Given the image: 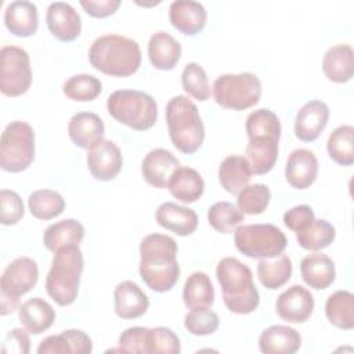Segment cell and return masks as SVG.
<instances>
[{"instance_id": "6da1fadb", "label": "cell", "mask_w": 354, "mask_h": 354, "mask_svg": "<svg viewBox=\"0 0 354 354\" xmlns=\"http://www.w3.org/2000/svg\"><path fill=\"white\" fill-rule=\"evenodd\" d=\"M177 243L163 234H149L140 243V275L145 285L159 293L170 290L180 278Z\"/></svg>"}, {"instance_id": "7a4b0ae2", "label": "cell", "mask_w": 354, "mask_h": 354, "mask_svg": "<svg viewBox=\"0 0 354 354\" xmlns=\"http://www.w3.org/2000/svg\"><path fill=\"white\" fill-rule=\"evenodd\" d=\"M91 66L108 76L126 77L136 73L141 65V50L134 39L120 35L97 37L90 50Z\"/></svg>"}, {"instance_id": "3957f363", "label": "cell", "mask_w": 354, "mask_h": 354, "mask_svg": "<svg viewBox=\"0 0 354 354\" xmlns=\"http://www.w3.org/2000/svg\"><path fill=\"white\" fill-rule=\"evenodd\" d=\"M216 277L223 290L225 307L234 314H250L260 303V295L253 283L252 270L235 257L218 261Z\"/></svg>"}, {"instance_id": "277c9868", "label": "cell", "mask_w": 354, "mask_h": 354, "mask_svg": "<svg viewBox=\"0 0 354 354\" xmlns=\"http://www.w3.org/2000/svg\"><path fill=\"white\" fill-rule=\"evenodd\" d=\"M83 267V253L79 245L65 246L54 252L46 278V290L58 306H69L76 300Z\"/></svg>"}, {"instance_id": "5b68a950", "label": "cell", "mask_w": 354, "mask_h": 354, "mask_svg": "<svg viewBox=\"0 0 354 354\" xmlns=\"http://www.w3.org/2000/svg\"><path fill=\"white\" fill-rule=\"evenodd\" d=\"M166 122L173 145L183 153L196 152L205 140V126L196 105L185 95H176L166 105Z\"/></svg>"}, {"instance_id": "8992f818", "label": "cell", "mask_w": 354, "mask_h": 354, "mask_svg": "<svg viewBox=\"0 0 354 354\" xmlns=\"http://www.w3.org/2000/svg\"><path fill=\"white\" fill-rule=\"evenodd\" d=\"M108 113L122 124L138 131L151 129L158 119L156 101L140 90H116L106 100Z\"/></svg>"}, {"instance_id": "52a82bcc", "label": "cell", "mask_w": 354, "mask_h": 354, "mask_svg": "<svg viewBox=\"0 0 354 354\" xmlns=\"http://www.w3.org/2000/svg\"><path fill=\"white\" fill-rule=\"evenodd\" d=\"M35 159V131L22 120L6 126L0 138V166L10 173L26 170Z\"/></svg>"}, {"instance_id": "ba28073f", "label": "cell", "mask_w": 354, "mask_h": 354, "mask_svg": "<svg viewBox=\"0 0 354 354\" xmlns=\"http://www.w3.org/2000/svg\"><path fill=\"white\" fill-rule=\"evenodd\" d=\"M214 101L225 109L243 111L256 105L261 97V82L250 72L225 73L213 83Z\"/></svg>"}, {"instance_id": "9c48e42d", "label": "cell", "mask_w": 354, "mask_h": 354, "mask_svg": "<svg viewBox=\"0 0 354 354\" xmlns=\"http://www.w3.org/2000/svg\"><path fill=\"white\" fill-rule=\"evenodd\" d=\"M236 249L250 259H267L282 253L288 245L285 234L274 224L239 225L234 231Z\"/></svg>"}, {"instance_id": "30bf717a", "label": "cell", "mask_w": 354, "mask_h": 354, "mask_svg": "<svg viewBox=\"0 0 354 354\" xmlns=\"http://www.w3.org/2000/svg\"><path fill=\"white\" fill-rule=\"evenodd\" d=\"M39 279L37 263L30 257H18L11 261L0 279L1 290V315L15 311L19 306V297L28 293Z\"/></svg>"}, {"instance_id": "8fae6325", "label": "cell", "mask_w": 354, "mask_h": 354, "mask_svg": "<svg viewBox=\"0 0 354 354\" xmlns=\"http://www.w3.org/2000/svg\"><path fill=\"white\" fill-rule=\"evenodd\" d=\"M32 83L29 54L17 46L0 50V90L4 95L18 97L28 91Z\"/></svg>"}, {"instance_id": "7c38bea8", "label": "cell", "mask_w": 354, "mask_h": 354, "mask_svg": "<svg viewBox=\"0 0 354 354\" xmlns=\"http://www.w3.org/2000/svg\"><path fill=\"white\" fill-rule=\"evenodd\" d=\"M275 310L282 319L303 324L314 311V297L310 290L301 285H292L277 297Z\"/></svg>"}, {"instance_id": "4fadbf2b", "label": "cell", "mask_w": 354, "mask_h": 354, "mask_svg": "<svg viewBox=\"0 0 354 354\" xmlns=\"http://www.w3.org/2000/svg\"><path fill=\"white\" fill-rule=\"evenodd\" d=\"M123 166V158L119 147L111 141L104 140L87 153V167L91 176L100 181L113 180Z\"/></svg>"}, {"instance_id": "5bb4252c", "label": "cell", "mask_w": 354, "mask_h": 354, "mask_svg": "<svg viewBox=\"0 0 354 354\" xmlns=\"http://www.w3.org/2000/svg\"><path fill=\"white\" fill-rule=\"evenodd\" d=\"M46 22L53 36L61 41H73L82 30L80 15L65 1H54L47 7Z\"/></svg>"}, {"instance_id": "9a60e30c", "label": "cell", "mask_w": 354, "mask_h": 354, "mask_svg": "<svg viewBox=\"0 0 354 354\" xmlns=\"http://www.w3.org/2000/svg\"><path fill=\"white\" fill-rule=\"evenodd\" d=\"M329 119V108L321 100L306 102L296 113L295 134L300 141L311 142L319 137Z\"/></svg>"}, {"instance_id": "2e32d148", "label": "cell", "mask_w": 354, "mask_h": 354, "mask_svg": "<svg viewBox=\"0 0 354 354\" xmlns=\"http://www.w3.org/2000/svg\"><path fill=\"white\" fill-rule=\"evenodd\" d=\"M68 134L76 147L90 151L104 141V122L94 112H77L69 120Z\"/></svg>"}, {"instance_id": "e0dca14e", "label": "cell", "mask_w": 354, "mask_h": 354, "mask_svg": "<svg viewBox=\"0 0 354 354\" xmlns=\"http://www.w3.org/2000/svg\"><path fill=\"white\" fill-rule=\"evenodd\" d=\"M180 167L178 159L165 148L149 151L141 163L144 180L155 188H167V183L176 169Z\"/></svg>"}, {"instance_id": "ac0fdd59", "label": "cell", "mask_w": 354, "mask_h": 354, "mask_svg": "<svg viewBox=\"0 0 354 354\" xmlns=\"http://www.w3.org/2000/svg\"><path fill=\"white\" fill-rule=\"evenodd\" d=\"M318 159L313 151L306 148L295 149L285 166L286 181L296 189L308 188L317 178Z\"/></svg>"}, {"instance_id": "d6986e66", "label": "cell", "mask_w": 354, "mask_h": 354, "mask_svg": "<svg viewBox=\"0 0 354 354\" xmlns=\"http://www.w3.org/2000/svg\"><path fill=\"white\" fill-rule=\"evenodd\" d=\"M149 307L148 296L133 281H123L113 292L115 314L123 319H133L144 315Z\"/></svg>"}, {"instance_id": "ffe728a7", "label": "cell", "mask_w": 354, "mask_h": 354, "mask_svg": "<svg viewBox=\"0 0 354 354\" xmlns=\"http://www.w3.org/2000/svg\"><path fill=\"white\" fill-rule=\"evenodd\" d=\"M169 18L177 30L184 35L194 36L205 28L207 12L199 1L176 0L170 4Z\"/></svg>"}, {"instance_id": "44dd1931", "label": "cell", "mask_w": 354, "mask_h": 354, "mask_svg": "<svg viewBox=\"0 0 354 354\" xmlns=\"http://www.w3.org/2000/svg\"><path fill=\"white\" fill-rule=\"evenodd\" d=\"M155 220L160 227L180 236L191 235L198 227L196 213L192 209L174 202H163L159 205L155 212Z\"/></svg>"}, {"instance_id": "7402d4cb", "label": "cell", "mask_w": 354, "mask_h": 354, "mask_svg": "<svg viewBox=\"0 0 354 354\" xmlns=\"http://www.w3.org/2000/svg\"><path fill=\"white\" fill-rule=\"evenodd\" d=\"M93 343L88 335L79 329H68L43 339L37 347L39 354H88Z\"/></svg>"}, {"instance_id": "603a6c76", "label": "cell", "mask_w": 354, "mask_h": 354, "mask_svg": "<svg viewBox=\"0 0 354 354\" xmlns=\"http://www.w3.org/2000/svg\"><path fill=\"white\" fill-rule=\"evenodd\" d=\"M4 25L12 35L19 37L35 35L39 26L36 4L26 0L11 1L4 11Z\"/></svg>"}, {"instance_id": "cb8c5ba5", "label": "cell", "mask_w": 354, "mask_h": 354, "mask_svg": "<svg viewBox=\"0 0 354 354\" xmlns=\"http://www.w3.org/2000/svg\"><path fill=\"white\" fill-rule=\"evenodd\" d=\"M300 346V333L288 325H272L259 337V348L264 354H293Z\"/></svg>"}, {"instance_id": "d4e9b609", "label": "cell", "mask_w": 354, "mask_h": 354, "mask_svg": "<svg viewBox=\"0 0 354 354\" xmlns=\"http://www.w3.org/2000/svg\"><path fill=\"white\" fill-rule=\"evenodd\" d=\"M303 281L313 289L321 290L329 288L336 277L335 263L324 253H310L300 263Z\"/></svg>"}, {"instance_id": "484cf974", "label": "cell", "mask_w": 354, "mask_h": 354, "mask_svg": "<svg viewBox=\"0 0 354 354\" xmlns=\"http://www.w3.org/2000/svg\"><path fill=\"white\" fill-rule=\"evenodd\" d=\"M18 319L29 333L40 335L54 324L55 311L44 299L32 297L19 306Z\"/></svg>"}, {"instance_id": "4316f807", "label": "cell", "mask_w": 354, "mask_h": 354, "mask_svg": "<svg viewBox=\"0 0 354 354\" xmlns=\"http://www.w3.org/2000/svg\"><path fill=\"white\" fill-rule=\"evenodd\" d=\"M148 57L153 68L171 71L181 57V44L167 32L159 30L149 37Z\"/></svg>"}, {"instance_id": "83f0119b", "label": "cell", "mask_w": 354, "mask_h": 354, "mask_svg": "<svg viewBox=\"0 0 354 354\" xmlns=\"http://www.w3.org/2000/svg\"><path fill=\"white\" fill-rule=\"evenodd\" d=\"M167 188L177 201L194 203L203 195L205 183L199 171L188 166H180L171 174Z\"/></svg>"}, {"instance_id": "f1b7e54d", "label": "cell", "mask_w": 354, "mask_h": 354, "mask_svg": "<svg viewBox=\"0 0 354 354\" xmlns=\"http://www.w3.org/2000/svg\"><path fill=\"white\" fill-rule=\"evenodd\" d=\"M252 169L246 158L241 155L227 156L218 167V181L221 187L232 195H238L252 180Z\"/></svg>"}, {"instance_id": "f546056e", "label": "cell", "mask_w": 354, "mask_h": 354, "mask_svg": "<svg viewBox=\"0 0 354 354\" xmlns=\"http://www.w3.org/2000/svg\"><path fill=\"white\" fill-rule=\"evenodd\" d=\"M354 51L348 44L332 46L322 58V71L333 83H346L353 77Z\"/></svg>"}, {"instance_id": "4dcf8cb0", "label": "cell", "mask_w": 354, "mask_h": 354, "mask_svg": "<svg viewBox=\"0 0 354 354\" xmlns=\"http://www.w3.org/2000/svg\"><path fill=\"white\" fill-rule=\"evenodd\" d=\"M278 138L254 137L246 145V160L254 174L268 173L278 159Z\"/></svg>"}, {"instance_id": "1f68e13d", "label": "cell", "mask_w": 354, "mask_h": 354, "mask_svg": "<svg viewBox=\"0 0 354 354\" xmlns=\"http://www.w3.org/2000/svg\"><path fill=\"white\" fill-rule=\"evenodd\" d=\"M84 238V227L75 218H64L48 225L43 234V245L57 252L61 248L79 245Z\"/></svg>"}, {"instance_id": "d6a6232c", "label": "cell", "mask_w": 354, "mask_h": 354, "mask_svg": "<svg viewBox=\"0 0 354 354\" xmlns=\"http://www.w3.org/2000/svg\"><path fill=\"white\" fill-rule=\"evenodd\" d=\"M292 275V260L288 254L279 253L272 257L260 259L257 263V277L260 283L270 289H278L285 285Z\"/></svg>"}, {"instance_id": "836d02e7", "label": "cell", "mask_w": 354, "mask_h": 354, "mask_svg": "<svg viewBox=\"0 0 354 354\" xmlns=\"http://www.w3.org/2000/svg\"><path fill=\"white\" fill-rule=\"evenodd\" d=\"M183 300L189 310L210 307L214 301V289L209 275L201 271L192 272L184 283Z\"/></svg>"}, {"instance_id": "e575fe53", "label": "cell", "mask_w": 354, "mask_h": 354, "mask_svg": "<svg viewBox=\"0 0 354 354\" xmlns=\"http://www.w3.org/2000/svg\"><path fill=\"white\" fill-rule=\"evenodd\" d=\"M328 321L339 329L354 328V295L350 290H336L325 303Z\"/></svg>"}, {"instance_id": "d590c367", "label": "cell", "mask_w": 354, "mask_h": 354, "mask_svg": "<svg viewBox=\"0 0 354 354\" xmlns=\"http://www.w3.org/2000/svg\"><path fill=\"white\" fill-rule=\"evenodd\" d=\"M28 207L37 220H51L64 212L65 199L57 191L37 189L29 195Z\"/></svg>"}, {"instance_id": "8d00e7d4", "label": "cell", "mask_w": 354, "mask_h": 354, "mask_svg": "<svg viewBox=\"0 0 354 354\" xmlns=\"http://www.w3.org/2000/svg\"><path fill=\"white\" fill-rule=\"evenodd\" d=\"M353 136L354 127L350 124H342L330 133L326 141V149L330 159L340 166H350L354 162Z\"/></svg>"}, {"instance_id": "74e56055", "label": "cell", "mask_w": 354, "mask_h": 354, "mask_svg": "<svg viewBox=\"0 0 354 354\" xmlns=\"http://www.w3.org/2000/svg\"><path fill=\"white\" fill-rule=\"evenodd\" d=\"M336 236L335 227L324 220V218H314V221L303 231L296 232V239L299 245L306 250H321L328 248Z\"/></svg>"}, {"instance_id": "f35d334b", "label": "cell", "mask_w": 354, "mask_h": 354, "mask_svg": "<svg viewBox=\"0 0 354 354\" xmlns=\"http://www.w3.org/2000/svg\"><path fill=\"white\" fill-rule=\"evenodd\" d=\"M243 220L245 214L238 209V206L227 201L216 202L207 210L209 224L221 234L234 232Z\"/></svg>"}, {"instance_id": "ab89813d", "label": "cell", "mask_w": 354, "mask_h": 354, "mask_svg": "<svg viewBox=\"0 0 354 354\" xmlns=\"http://www.w3.org/2000/svg\"><path fill=\"white\" fill-rule=\"evenodd\" d=\"M246 134L249 138L254 137H281V122L278 116L267 108H260L250 112L245 123Z\"/></svg>"}, {"instance_id": "60d3db41", "label": "cell", "mask_w": 354, "mask_h": 354, "mask_svg": "<svg viewBox=\"0 0 354 354\" xmlns=\"http://www.w3.org/2000/svg\"><path fill=\"white\" fill-rule=\"evenodd\" d=\"M64 94L73 101L87 102L95 100L102 91V83L93 75L79 73L64 83Z\"/></svg>"}, {"instance_id": "b9f144b4", "label": "cell", "mask_w": 354, "mask_h": 354, "mask_svg": "<svg viewBox=\"0 0 354 354\" xmlns=\"http://www.w3.org/2000/svg\"><path fill=\"white\" fill-rule=\"evenodd\" d=\"M271 199V191L266 184H250L246 185L238 194V209L243 214H260L263 213Z\"/></svg>"}, {"instance_id": "7bdbcfd3", "label": "cell", "mask_w": 354, "mask_h": 354, "mask_svg": "<svg viewBox=\"0 0 354 354\" xmlns=\"http://www.w3.org/2000/svg\"><path fill=\"white\" fill-rule=\"evenodd\" d=\"M181 84L185 93L198 101H206L210 95V86L205 69L196 62H188L181 73Z\"/></svg>"}, {"instance_id": "ee69618b", "label": "cell", "mask_w": 354, "mask_h": 354, "mask_svg": "<svg viewBox=\"0 0 354 354\" xmlns=\"http://www.w3.org/2000/svg\"><path fill=\"white\" fill-rule=\"evenodd\" d=\"M218 315L214 311L209 310V307L194 308L187 313L184 318L185 329L195 336H207L214 333L218 328Z\"/></svg>"}, {"instance_id": "f6af8a7d", "label": "cell", "mask_w": 354, "mask_h": 354, "mask_svg": "<svg viewBox=\"0 0 354 354\" xmlns=\"http://www.w3.org/2000/svg\"><path fill=\"white\" fill-rule=\"evenodd\" d=\"M180 350V339L170 328L156 326L148 329V354H178Z\"/></svg>"}, {"instance_id": "bcb514c9", "label": "cell", "mask_w": 354, "mask_h": 354, "mask_svg": "<svg viewBox=\"0 0 354 354\" xmlns=\"http://www.w3.org/2000/svg\"><path fill=\"white\" fill-rule=\"evenodd\" d=\"M25 214L21 196L11 189L0 192V221L3 225H15Z\"/></svg>"}, {"instance_id": "7dc6e473", "label": "cell", "mask_w": 354, "mask_h": 354, "mask_svg": "<svg viewBox=\"0 0 354 354\" xmlns=\"http://www.w3.org/2000/svg\"><path fill=\"white\" fill-rule=\"evenodd\" d=\"M148 329L144 326H131L119 336V348L122 353L148 354Z\"/></svg>"}, {"instance_id": "c3c4849f", "label": "cell", "mask_w": 354, "mask_h": 354, "mask_svg": "<svg viewBox=\"0 0 354 354\" xmlns=\"http://www.w3.org/2000/svg\"><path fill=\"white\" fill-rule=\"evenodd\" d=\"M314 218H315L314 210L308 205H297L289 209L288 212H285L283 224L289 230L295 232H300L306 230L314 221Z\"/></svg>"}, {"instance_id": "681fc988", "label": "cell", "mask_w": 354, "mask_h": 354, "mask_svg": "<svg viewBox=\"0 0 354 354\" xmlns=\"http://www.w3.org/2000/svg\"><path fill=\"white\" fill-rule=\"evenodd\" d=\"M30 350V339L26 329L14 328L8 330L3 339L1 351L4 354L17 353V354H28Z\"/></svg>"}, {"instance_id": "f907efd6", "label": "cell", "mask_w": 354, "mask_h": 354, "mask_svg": "<svg viewBox=\"0 0 354 354\" xmlns=\"http://www.w3.org/2000/svg\"><path fill=\"white\" fill-rule=\"evenodd\" d=\"M84 11L94 18H105L112 15L120 6V0H80Z\"/></svg>"}]
</instances>
